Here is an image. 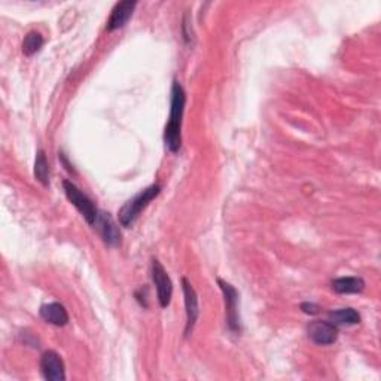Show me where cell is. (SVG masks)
Returning a JSON list of instances; mask_svg holds the SVG:
<instances>
[{
    "instance_id": "obj_1",
    "label": "cell",
    "mask_w": 381,
    "mask_h": 381,
    "mask_svg": "<svg viewBox=\"0 0 381 381\" xmlns=\"http://www.w3.org/2000/svg\"><path fill=\"white\" fill-rule=\"evenodd\" d=\"M187 105V94L178 80H173L170 118L164 131V143L170 152L176 154L182 146V118Z\"/></svg>"
},
{
    "instance_id": "obj_2",
    "label": "cell",
    "mask_w": 381,
    "mask_h": 381,
    "mask_svg": "<svg viewBox=\"0 0 381 381\" xmlns=\"http://www.w3.org/2000/svg\"><path fill=\"white\" fill-rule=\"evenodd\" d=\"M159 192H161L159 185H151V187H148L146 189L138 192L136 197L127 201L121 207V210L118 212L120 224L127 228L133 227V224L137 221V217L141 216L142 210H145L148 204L151 203L155 197H158Z\"/></svg>"
},
{
    "instance_id": "obj_3",
    "label": "cell",
    "mask_w": 381,
    "mask_h": 381,
    "mask_svg": "<svg viewBox=\"0 0 381 381\" xmlns=\"http://www.w3.org/2000/svg\"><path fill=\"white\" fill-rule=\"evenodd\" d=\"M63 188H64L67 200L76 207V209L79 210V213L84 216V219L89 225H94L96 221H97V216H99V210H97L96 204L92 203L87 197V195L72 182L64 180L63 182Z\"/></svg>"
},
{
    "instance_id": "obj_4",
    "label": "cell",
    "mask_w": 381,
    "mask_h": 381,
    "mask_svg": "<svg viewBox=\"0 0 381 381\" xmlns=\"http://www.w3.org/2000/svg\"><path fill=\"white\" fill-rule=\"evenodd\" d=\"M217 285L221 287L224 294V301H225V315H227V325L231 332H240V316H238V292L236 287L222 280L217 279Z\"/></svg>"
},
{
    "instance_id": "obj_5",
    "label": "cell",
    "mask_w": 381,
    "mask_h": 381,
    "mask_svg": "<svg viewBox=\"0 0 381 381\" xmlns=\"http://www.w3.org/2000/svg\"><path fill=\"white\" fill-rule=\"evenodd\" d=\"M152 280L157 287V296L159 305L166 308L168 307L173 295V283L170 277L158 259H152Z\"/></svg>"
},
{
    "instance_id": "obj_6",
    "label": "cell",
    "mask_w": 381,
    "mask_h": 381,
    "mask_svg": "<svg viewBox=\"0 0 381 381\" xmlns=\"http://www.w3.org/2000/svg\"><path fill=\"white\" fill-rule=\"evenodd\" d=\"M182 289L185 296V308H187V326H185V337H188L192 332L195 323H197V319L200 315L199 296L187 277H183L182 279Z\"/></svg>"
},
{
    "instance_id": "obj_7",
    "label": "cell",
    "mask_w": 381,
    "mask_h": 381,
    "mask_svg": "<svg viewBox=\"0 0 381 381\" xmlns=\"http://www.w3.org/2000/svg\"><path fill=\"white\" fill-rule=\"evenodd\" d=\"M308 338L320 345H329L333 344L338 338V326L332 325L331 322L316 320L310 323L307 328Z\"/></svg>"
},
{
    "instance_id": "obj_8",
    "label": "cell",
    "mask_w": 381,
    "mask_h": 381,
    "mask_svg": "<svg viewBox=\"0 0 381 381\" xmlns=\"http://www.w3.org/2000/svg\"><path fill=\"white\" fill-rule=\"evenodd\" d=\"M41 371L46 380L51 381H63L66 380L64 364L59 353L54 350L45 352L41 357Z\"/></svg>"
},
{
    "instance_id": "obj_9",
    "label": "cell",
    "mask_w": 381,
    "mask_h": 381,
    "mask_svg": "<svg viewBox=\"0 0 381 381\" xmlns=\"http://www.w3.org/2000/svg\"><path fill=\"white\" fill-rule=\"evenodd\" d=\"M94 225L106 245L112 247H117L121 245V231L109 213L99 212L97 221Z\"/></svg>"
},
{
    "instance_id": "obj_10",
    "label": "cell",
    "mask_w": 381,
    "mask_h": 381,
    "mask_svg": "<svg viewBox=\"0 0 381 381\" xmlns=\"http://www.w3.org/2000/svg\"><path fill=\"white\" fill-rule=\"evenodd\" d=\"M137 6L136 2H130V0H125V2H120L115 5V8L112 9V14L108 20V31H113V30H118L121 27H124L127 22H129V20L131 18L133 13H134V8Z\"/></svg>"
},
{
    "instance_id": "obj_11",
    "label": "cell",
    "mask_w": 381,
    "mask_h": 381,
    "mask_svg": "<svg viewBox=\"0 0 381 381\" xmlns=\"http://www.w3.org/2000/svg\"><path fill=\"white\" fill-rule=\"evenodd\" d=\"M41 317L54 326H66L69 323V315L66 308L59 303L43 304L39 310Z\"/></svg>"
},
{
    "instance_id": "obj_12",
    "label": "cell",
    "mask_w": 381,
    "mask_h": 381,
    "mask_svg": "<svg viewBox=\"0 0 381 381\" xmlns=\"http://www.w3.org/2000/svg\"><path fill=\"white\" fill-rule=\"evenodd\" d=\"M331 287L337 294H361L365 289V282L361 277H340L332 280Z\"/></svg>"
},
{
    "instance_id": "obj_13",
    "label": "cell",
    "mask_w": 381,
    "mask_h": 381,
    "mask_svg": "<svg viewBox=\"0 0 381 381\" xmlns=\"http://www.w3.org/2000/svg\"><path fill=\"white\" fill-rule=\"evenodd\" d=\"M328 322H331L332 325L336 326H350V325H357L361 322V315L357 313L354 308L345 307L340 310H333L328 315Z\"/></svg>"
},
{
    "instance_id": "obj_14",
    "label": "cell",
    "mask_w": 381,
    "mask_h": 381,
    "mask_svg": "<svg viewBox=\"0 0 381 381\" xmlns=\"http://www.w3.org/2000/svg\"><path fill=\"white\" fill-rule=\"evenodd\" d=\"M34 176H36V179L43 185V187H48L50 185V166L42 149L38 151L36 161H34Z\"/></svg>"
},
{
    "instance_id": "obj_15",
    "label": "cell",
    "mask_w": 381,
    "mask_h": 381,
    "mask_svg": "<svg viewBox=\"0 0 381 381\" xmlns=\"http://www.w3.org/2000/svg\"><path fill=\"white\" fill-rule=\"evenodd\" d=\"M43 46V38L39 31H29L27 36L22 41V54L26 57H31L41 51Z\"/></svg>"
},
{
    "instance_id": "obj_16",
    "label": "cell",
    "mask_w": 381,
    "mask_h": 381,
    "mask_svg": "<svg viewBox=\"0 0 381 381\" xmlns=\"http://www.w3.org/2000/svg\"><path fill=\"white\" fill-rule=\"evenodd\" d=\"M301 310L304 311L305 315H317L319 313V305L313 304V303H304L301 304Z\"/></svg>"
}]
</instances>
